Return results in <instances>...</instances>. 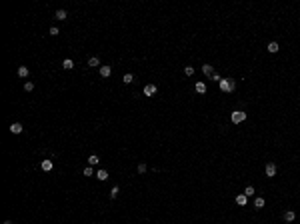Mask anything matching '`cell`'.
Listing matches in <instances>:
<instances>
[{
	"label": "cell",
	"mask_w": 300,
	"mask_h": 224,
	"mask_svg": "<svg viewBox=\"0 0 300 224\" xmlns=\"http://www.w3.org/2000/svg\"><path fill=\"white\" fill-rule=\"evenodd\" d=\"M84 176H92V166H88V168H84Z\"/></svg>",
	"instance_id": "cell-27"
},
{
	"label": "cell",
	"mask_w": 300,
	"mask_h": 224,
	"mask_svg": "<svg viewBox=\"0 0 300 224\" xmlns=\"http://www.w3.org/2000/svg\"><path fill=\"white\" fill-rule=\"evenodd\" d=\"M210 78H212V80H214V82H220V80H222V78H220V74H212V76H210Z\"/></svg>",
	"instance_id": "cell-28"
},
{
	"label": "cell",
	"mask_w": 300,
	"mask_h": 224,
	"mask_svg": "<svg viewBox=\"0 0 300 224\" xmlns=\"http://www.w3.org/2000/svg\"><path fill=\"white\" fill-rule=\"evenodd\" d=\"M202 72H204L206 76H212V74H214V68H212V64H202Z\"/></svg>",
	"instance_id": "cell-11"
},
{
	"label": "cell",
	"mask_w": 300,
	"mask_h": 224,
	"mask_svg": "<svg viewBox=\"0 0 300 224\" xmlns=\"http://www.w3.org/2000/svg\"><path fill=\"white\" fill-rule=\"evenodd\" d=\"M122 80H124V84H130V82H132V80H134V76H132V74H124V78H122Z\"/></svg>",
	"instance_id": "cell-22"
},
{
	"label": "cell",
	"mask_w": 300,
	"mask_h": 224,
	"mask_svg": "<svg viewBox=\"0 0 300 224\" xmlns=\"http://www.w3.org/2000/svg\"><path fill=\"white\" fill-rule=\"evenodd\" d=\"M254 208H256V210H260V208H264V198H260V196H258L256 200H254Z\"/></svg>",
	"instance_id": "cell-15"
},
{
	"label": "cell",
	"mask_w": 300,
	"mask_h": 224,
	"mask_svg": "<svg viewBox=\"0 0 300 224\" xmlns=\"http://www.w3.org/2000/svg\"><path fill=\"white\" fill-rule=\"evenodd\" d=\"M88 66H90V68H96V66H100V58H98V56H92V58H88Z\"/></svg>",
	"instance_id": "cell-10"
},
{
	"label": "cell",
	"mask_w": 300,
	"mask_h": 224,
	"mask_svg": "<svg viewBox=\"0 0 300 224\" xmlns=\"http://www.w3.org/2000/svg\"><path fill=\"white\" fill-rule=\"evenodd\" d=\"M62 66H64V68H66V70H70V68H72V66H74V62H72V60H70V58H66V60H64V62H62Z\"/></svg>",
	"instance_id": "cell-19"
},
{
	"label": "cell",
	"mask_w": 300,
	"mask_h": 224,
	"mask_svg": "<svg viewBox=\"0 0 300 224\" xmlns=\"http://www.w3.org/2000/svg\"><path fill=\"white\" fill-rule=\"evenodd\" d=\"M48 32H50V34H52V36H58V34H60V30H58V28H56V26H52V28H50V30H48Z\"/></svg>",
	"instance_id": "cell-26"
},
{
	"label": "cell",
	"mask_w": 300,
	"mask_h": 224,
	"mask_svg": "<svg viewBox=\"0 0 300 224\" xmlns=\"http://www.w3.org/2000/svg\"><path fill=\"white\" fill-rule=\"evenodd\" d=\"M66 16H68V14H66V10H56V14H54V18H56V20H66Z\"/></svg>",
	"instance_id": "cell-12"
},
{
	"label": "cell",
	"mask_w": 300,
	"mask_h": 224,
	"mask_svg": "<svg viewBox=\"0 0 300 224\" xmlns=\"http://www.w3.org/2000/svg\"><path fill=\"white\" fill-rule=\"evenodd\" d=\"M4 224H12V222H8V220H6V222H4Z\"/></svg>",
	"instance_id": "cell-29"
},
{
	"label": "cell",
	"mask_w": 300,
	"mask_h": 224,
	"mask_svg": "<svg viewBox=\"0 0 300 224\" xmlns=\"http://www.w3.org/2000/svg\"><path fill=\"white\" fill-rule=\"evenodd\" d=\"M294 218H296V212L294 210H286L284 212V220L286 222H294Z\"/></svg>",
	"instance_id": "cell-8"
},
{
	"label": "cell",
	"mask_w": 300,
	"mask_h": 224,
	"mask_svg": "<svg viewBox=\"0 0 300 224\" xmlns=\"http://www.w3.org/2000/svg\"><path fill=\"white\" fill-rule=\"evenodd\" d=\"M98 162H100V158H98L96 154H90V156H88V164H90V166H96Z\"/></svg>",
	"instance_id": "cell-13"
},
{
	"label": "cell",
	"mask_w": 300,
	"mask_h": 224,
	"mask_svg": "<svg viewBox=\"0 0 300 224\" xmlns=\"http://www.w3.org/2000/svg\"><path fill=\"white\" fill-rule=\"evenodd\" d=\"M22 130H24V128H22V124H20V122H14V124H10V132H12V134H20Z\"/></svg>",
	"instance_id": "cell-6"
},
{
	"label": "cell",
	"mask_w": 300,
	"mask_h": 224,
	"mask_svg": "<svg viewBox=\"0 0 300 224\" xmlns=\"http://www.w3.org/2000/svg\"><path fill=\"white\" fill-rule=\"evenodd\" d=\"M194 88H196V92L204 94V92H206V84H204V82H196V86H194Z\"/></svg>",
	"instance_id": "cell-14"
},
{
	"label": "cell",
	"mask_w": 300,
	"mask_h": 224,
	"mask_svg": "<svg viewBox=\"0 0 300 224\" xmlns=\"http://www.w3.org/2000/svg\"><path fill=\"white\" fill-rule=\"evenodd\" d=\"M118 192H120V188H118V186H112V190H110V198H116Z\"/></svg>",
	"instance_id": "cell-21"
},
{
	"label": "cell",
	"mask_w": 300,
	"mask_h": 224,
	"mask_svg": "<svg viewBox=\"0 0 300 224\" xmlns=\"http://www.w3.org/2000/svg\"><path fill=\"white\" fill-rule=\"evenodd\" d=\"M136 170H138V174H144V172H146V170H148V166H146V164H144V162H140V164H138V168H136Z\"/></svg>",
	"instance_id": "cell-20"
},
{
	"label": "cell",
	"mask_w": 300,
	"mask_h": 224,
	"mask_svg": "<svg viewBox=\"0 0 300 224\" xmlns=\"http://www.w3.org/2000/svg\"><path fill=\"white\" fill-rule=\"evenodd\" d=\"M40 168H42L44 172H50L52 170V160H42L40 162Z\"/></svg>",
	"instance_id": "cell-9"
},
{
	"label": "cell",
	"mask_w": 300,
	"mask_h": 224,
	"mask_svg": "<svg viewBox=\"0 0 300 224\" xmlns=\"http://www.w3.org/2000/svg\"><path fill=\"white\" fill-rule=\"evenodd\" d=\"M96 178L98 180H106L108 178V172H106V170H98V172H96Z\"/></svg>",
	"instance_id": "cell-17"
},
{
	"label": "cell",
	"mask_w": 300,
	"mask_h": 224,
	"mask_svg": "<svg viewBox=\"0 0 300 224\" xmlns=\"http://www.w3.org/2000/svg\"><path fill=\"white\" fill-rule=\"evenodd\" d=\"M244 194H246V196H252V194H254V188H252V186H246V188H244Z\"/></svg>",
	"instance_id": "cell-25"
},
{
	"label": "cell",
	"mask_w": 300,
	"mask_h": 224,
	"mask_svg": "<svg viewBox=\"0 0 300 224\" xmlns=\"http://www.w3.org/2000/svg\"><path fill=\"white\" fill-rule=\"evenodd\" d=\"M156 84H146V86H144V96H154V94H156Z\"/></svg>",
	"instance_id": "cell-4"
},
{
	"label": "cell",
	"mask_w": 300,
	"mask_h": 224,
	"mask_svg": "<svg viewBox=\"0 0 300 224\" xmlns=\"http://www.w3.org/2000/svg\"><path fill=\"white\" fill-rule=\"evenodd\" d=\"M246 202H248V196H246L244 192L236 196V204H238V206H246Z\"/></svg>",
	"instance_id": "cell-7"
},
{
	"label": "cell",
	"mask_w": 300,
	"mask_h": 224,
	"mask_svg": "<svg viewBox=\"0 0 300 224\" xmlns=\"http://www.w3.org/2000/svg\"><path fill=\"white\" fill-rule=\"evenodd\" d=\"M218 84H220L222 92H232V90L236 88V80H232V78H222Z\"/></svg>",
	"instance_id": "cell-1"
},
{
	"label": "cell",
	"mask_w": 300,
	"mask_h": 224,
	"mask_svg": "<svg viewBox=\"0 0 300 224\" xmlns=\"http://www.w3.org/2000/svg\"><path fill=\"white\" fill-rule=\"evenodd\" d=\"M18 76H20V78H26V76H28V68H26V66H20V68H18Z\"/></svg>",
	"instance_id": "cell-16"
},
{
	"label": "cell",
	"mask_w": 300,
	"mask_h": 224,
	"mask_svg": "<svg viewBox=\"0 0 300 224\" xmlns=\"http://www.w3.org/2000/svg\"><path fill=\"white\" fill-rule=\"evenodd\" d=\"M264 172H266V176H268V178H272V176H276V164H272V162H268V164H266V168H264Z\"/></svg>",
	"instance_id": "cell-3"
},
{
	"label": "cell",
	"mask_w": 300,
	"mask_h": 224,
	"mask_svg": "<svg viewBox=\"0 0 300 224\" xmlns=\"http://www.w3.org/2000/svg\"><path fill=\"white\" fill-rule=\"evenodd\" d=\"M110 74H112V68H110L108 64H104V66H100V76H102V78H108Z\"/></svg>",
	"instance_id": "cell-5"
},
{
	"label": "cell",
	"mask_w": 300,
	"mask_h": 224,
	"mask_svg": "<svg viewBox=\"0 0 300 224\" xmlns=\"http://www.w3.org/2000/svg\"><path fill=\"white\" fill-rule=\"evenodd\" d=\"M184 74H186V76H192V74H194V68H192V66H186V68H184Z\"/></svg>",
	"instance_id": "cell-24"
},
{
	"label": "cell",
	"mask_w": 300,
	"mask_h": 224,
	"mask_svg": "<svg viewBox=\"0 0 300 224\" xmlns=\"http://www.w3.org/2000/svg\"><path fill=\"white\" fill-rule=\"evenodd\" d=\"M24 90H26V92H32V90H34V84H32V82H24Z\"/></svg>",
	"instance_id": "cell-23"
},
{
	"label": "cell",
	"mask_w": 300,
	"mask_h": 224,
	"mask_svg": "<svg viewBox=\"0 0 300 224\" xmlns=\"http://www.w3.org/2000/svg\"><path fill=\"white\" fill-rule=\"evenodd\" d=\"M268 52H270V54H276V52H278V44H276V42H270V44H268Z\"/></svg>",
	"instance_id": "cell-18"
},
{
	"label": "cell",
	"mask_w": 300,
	"mask_h": 224,
	"mask_svg": "<svg viewBox=\"0 0 300 224\" xmlns=\"http://www.w3.org/2000/svg\"><path fill=\"white\" fill-rule=\"evenodd\" d=\"M230 120H232L234 124H240V122L246 120V112H242V110H234V112L230 114Z\"/></svg>",
	"instance_id": "cell-2"
}]
</instances>
